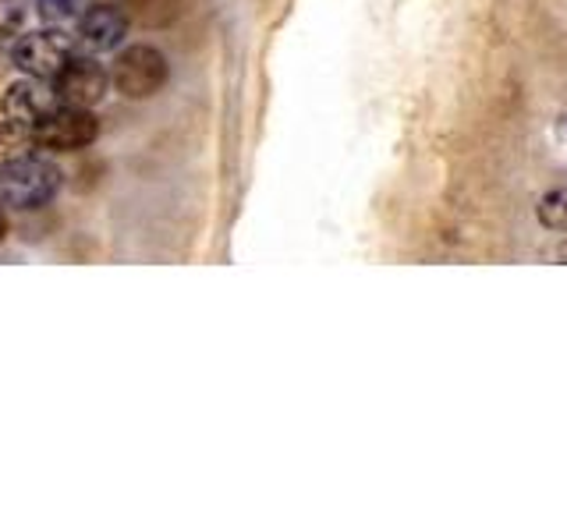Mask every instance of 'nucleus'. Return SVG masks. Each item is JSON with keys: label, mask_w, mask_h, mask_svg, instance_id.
I'll return each mask as SVG.
<instances>
[{"label": "nucleus", "mask_w": 567, "mask_h": 531, "mask_svg": "<svg viewBox=\"0 0 567 531\" xmlns=\"http://www.w3.org/2000/svg\"><path fill=\"white\" fill-rule=\"evenodd\" d=\"M29 135H32V146H40V149L75 153V149L93 146L96 135H100V121H96L93 111H85V106L58 103L32 124Z\"/></svg>", "instance_id": "7ed1b4c3"}, {"label": "nucleus", "mask_w": 567, "mask_h": 531, "mask_svg": "<svg viewBox=\"0 0 567 531\" xmlns=\"http://www.w3.org/2000/svg\"><path fill=\"white\" fill-rule=\"evenodd\" d=\"M0 106H4L8 121L14 124H25V128H32L35 121H40L50 106H58V96H53V85L43 82V79H22V82H11L4 100H0Z\"/></svg>", "instance_id": "0eeeda50"}, {"label": "nucleus", "mask_w": 567, "mask_h": 531, "mask_svg": "<svg viewBox=\"0 0 567 531\" xmlns=\"http://www.w3.org/2000/svg\"><path fill=\"white\" fill-rule=\"evenodd\" d=\"M564 256H567V248H564Z\"/></svg>", "instance_id": "ddd939ff"}, {"label": "nucleus", "mask_w": 567, "mask_h": 531, "mask_svg": "<svg viewBox=\"0 0 567 531\" xmlns=\"http://www.w3.org/2000/svg\"><path fill=\"white\" fill-rule=\"evenodd\" d=\"M128 22H132V18H128V11H124V8L96 0V4L79 18V35H75L79 53H93V58H103V53L117 50L124 43V35H128Z\"/></svg>", "instance_id": "423d86ee"}, {"label": "nucleus", "mask_w": 567, "mask_h": 531, "mask_svg": "<svg viewBox=\"0 0 567 531\" xmlns=\"http://www.w3.org/2000/svg\"><path fill=\"white\" fill-rule=\"evenodd\" d=\"M0 241H4V217H0Z\"/></svg>", "instance_id": "f8f14e48"}, {"label": "nucleus", "mask_w": 567, "mask_h": 531, "mask_svg": "<svg viewBox=\"0 0 567 531\" xmlns=\"http://www.w3.org/2000/svg\"><path fill=\"white\" fill-rule=\"evenodd\" d=\"M103 4H117V8H124V11H128V4H132V0H103Z\"/></svg>", "instance_id": "9b49d317"}, {"label": "nucleus", "mask_w": 567, "mask_h": 531, "mask_svg": "<svg viewBox=\"0 0 567 531\" xmlns=\"http://www.w3.org/2000/svg\"><path fill=\"white\" fill-rule=\"evenodd\" d=\"M61 167L47 153H18L0 164V202L11 209H43L61 191Z\"/></svg>", "instance_id": "f257e3e1"}, {"label": "nucleus", "mask_w": 567, "mask_h": 531, "mask_svg": "<svg viewBox=\"0 0 567 531\" xmlns=\"http://www.w3.org/2000/svg\"><path fill=\"white\" fill-rule=\"evenodd\" d=\"M75 53V40L64 29H40V32H25L22 40L14 43V67L29 79H43L50 82L64 61Z\"/></svg>", "instance_id": "39448f33"}, {"label": "nucleus", "mask_w": 567, "mask_h": 531, "mask_svg": "<svg viewBox=\"0 0 567 531\" xmlns=\"http://www.w3.org/2000/svg\"><path fill=\"white\" fill-rule=\"evenodd\" d=\"M40 4V18L53 29H64V25H75L79 18L93 8V0H35Z\"/></svg>", "instance_id": "1a4fd4ad"}, {"label": "nucleus", "mask_w": 567, "mask_h": 531, "mask_svg": "<svg viewBox=\"0 0 567 531\" xmlns=\"http://www.w3.org/2000/svg\"><path fill=\"white\" fill-rule=\"evenodd\" d=\"M536 217L546 223V227H567V188H557V191H546L539 206H536Z\"/></svg>", "instance_id": "9d476101"}, {"label": "nucleus", "mask_w": 567, "mask_h": 531, "mask_svg": "<svg viewBox=\"0 0 567 531\" xmlns=\"http://www.w3.org/2000/svg\"><path fill=\"white\" fill-rule=\"evenodd\" d=\"M50 85H53L58 103L93 111V106L106 96V88H111V71H106L93 53H71L64 67L50 79Z\"/></svg>", "instance_id": "20e7f679"}, {"label": "nucleus", "mask_w": 567, "mask_h": 531, "mask_svg": "<svg viewBox=\"0 0 567 531\" xmlns=\"http://www.w3.org/2000/svg\"><path fill=\"white\" fill-rule=\"evenodd\" d=\"M177 11H182V0H132L128 4V18H135V22L146 29L171 25Z\"/></svg>", "instance_id": "6e6552de"}, {"label": "nucleus", "mask_w": 567, "mask_h": 531, "mask_svg": "<svg viewBox=\"0 0 567 531\" xmlns=\"http://www.w3.org/2000/svg\"><path fill=\"white\" fill-rule=\"evenodd\" d=\"M167 79H171V64L150 43L124 46L111 67V85L124 100H150L167 85Z\"/></svg>", "instance_id": "f03ea898"}]
</instances>
